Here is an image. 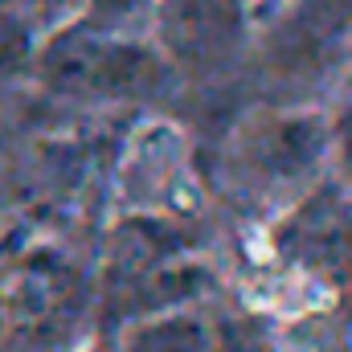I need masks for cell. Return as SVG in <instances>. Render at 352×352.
Returning <instances> with one entry per match:
<instances>
[{
	"instance_id": "cell-1",
	"label": "cell",
	"mask_w": 352,
	"mask_h": 352,
	"mask_svg": "<svg viewBox=\"0 0 352 352\" xmlns=\"http://www.w3.org/2000/svg\"><path fill=\"white\" fill-rule=\"evenodd\" d=\"M188 188L184 176V140L168 123L140 127L123 164H119V201L127 209H180L188 205L180 192Z\"/></svg>"
},
{
	"instance_id": "cell-2",
	"label": "cell",
	"mask_w": 352,
	"mask_h": 352,
	"mask_svg": "<svg viewBox=\"0 0 352 352\" xmlns=\"http://www.w3.org/2000/svg\"><path fill=\"white\" fill-rule=\"evenodd\" d=\"M45 74L66 90L82 94H127L148 87V58L123 41L107 37H66L50 50Z\"/></svg>"
},
{
	"instance_id": "cell-3",
	"label": "cell",
	"mask_w": 352,
	"mask_h": 352,
	"mask_svg": "<svg viewBox=\"0 0 352 352\" xmlns=\"http://www.w3.org/2000/svg\"><path fill=\"white\" fill-rule=\"evenodd\" d=\"M242 25V0H160V33L184 62H213Z\"/></svg>"
},
{
	"instance_id": "cell-4",
	"label": "cell",
	"mask_w": 352,
	"mask_h": 352,
	"mask_svg": "<svg viewBox=\"0 0 352 352\" xmlns=\"http://www.w3.org/2000/svg\"><path fill=\"white\" fill-rule=\"evenodd\" d=\"M66 303V270L54 263H29L16 270V278L4 291L8 320L16 324H45Z\"/></svg>"
},
{
	"instance_id": "cell-5",
	"label": "cell",
	"mask_w": 352,
	"mask_h": 352,
	"mask_svg": "<svg viewBox=\"0 0 352 352\" xmlns=\"http://www.w3.org/2000/svg\"><path fill=\"white\" fill-rule=\"evenodd\" d=\"M127 352H205V332L188 316H164L127 336Z\"/></svg>"
},
{
	"instance_id": "cell-6",
	"label": "cell",
	"mask_w": 352,
	"mask_h": 352,
	"mask_svg": "<svg viewBox=\"0 0 352 352\" xmlns=\"http://www.w3.org/2000/svg\"><path fill=\"white\" fill-rule=\"evenodd\" d=\"M16 41H21L16 21H12V12H8V8H0V58H8V54L16 50Z\"/></svg>"
}]
</instances>
